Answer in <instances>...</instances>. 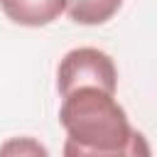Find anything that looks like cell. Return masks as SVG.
Wrapping results in <instances>:
<instances>
[{"label": "cell", "instance_id": "cell-1", "mask_svg": "<svg viewBox=\"0 0 157 157\" xmlns=\"http://www.w3.org/2000/svg\"><path fill=\"white\" fill-rule=\"evenodd\" d=\"M59 123L66 130V157L150 155L142 132L130 125L115 93L98 86H78L61 96Z\"/></svg>", "mask_w": 157, "mask_h": 157}, {"label": "cell", "instance_id": "cell-2", "mask_svg": "<svg viewBox=\"0 0 157 157\" xmlns=\"http://www.w3.org/2000/svg\"><path fill=\"white\" fill-rule=\"evenodd\" d=\"M78 86H98L115 93L118 66L113 56L96 47H76L66 52L56 66V91L59 96H66Z\"/></svg>", "mask_w": 157, "mask_h": 157}, {"label": "cell", "instance_id": "cell-3", "mask_svg": "<svg viewBox=\"0 0 157 157\" xmlns=\"http://www.w3.org/2000/svg\"><path fill=\"white\" fill-rule=\"evenodd\" d=\"M0 10L20 27H47L66 12V0H0Z\"/></svg>", "mask_w": 157, "mask_h": 157}, {"label": "cell", "instance_id": "cell-4", "mask_svg": "<svg viewBox=\"0 0 157 157\" xmlns=\"http://www.w3.org/2000/svg\"><path fill=\"white\" fill-rule=\"evenodd\" d=\"M123 0H66V15L71 22L83 27L105 25L118 15Z\"/></svg>", "mask_w": 157, "mask_h": 157}, {"label": "cell", "instance_id": "cell-5", "mask_svg": "<svg viewBox=\"0 0 157 157\" xmlns=\"http://www.w3.org/2000/svg\"><path fill=\"white\" fill-rule=\"evenodd\" d=\"M0 152L2 155H10V152H20V155H47V150L39 145V142H34L32 137H22V140H12V142H7V145H2L0 147Z\"/></svg>", "mask_w": 157, "mask_h": 157}]
</instances>
